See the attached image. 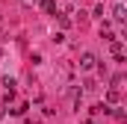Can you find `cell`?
<instances>
[{
	"label": "cell",
	"instance_id": "6da1fadb",
	"mask_svg": "<svg viewBox=\"0 0 127 124\" xmlns=\"http://www.w3.org/2000/svg\"><path fill=\"white\" fill-rule=\"evenodd\" d=\"M109 50H112L115 62H124V44H121L118 38H112V41H109Z\"/></svg>",
	"mask_w": 127,
	"mask_h": 124
},
{
	"label": "cell",
	"instance_id": "7a4b0ae2",
	"mask_svg": "<svg viewBox=\"0 0 127 124\" xmlns=\"http://www.w3.org/2000/svg\"><path fill=\"white\" fill-rule=\"evenodd\" d=\"M95 65H97L95 53H83V56H80V68H83V71H95Z\"/></svg>",
	"mask_w": 127,
	"mask_h": 124
},
{
	"label": "cell",
	"instance_id": "3957f363",
	"mask_svg": "<svg viewBox=\"0 0 127 124\" xmlns=\"http://www.w3.org/2000/svg\"><path fill=\"white\" fill-rule=\"evenodd\" d=\"M112 18H115L118 24H121V21L127 18V9H124V3H115V6H112Z\"/></svg>",
	"mask_w": 127,
	"mask_h": 124
},
{
	"label": "cell",
	"instance_id": "277c9868",
	"mask_svg": "<svg viewBox=\"0 0 127 124\" xmlns=\"http://www.w3.org/2000/svg\"><path fill=\"white\" fill-rule=\"evenodd\" d=\"M38 3H41V9L47 15H56V0H38Z\"/></svg>",
	"mask_w": 127,
	"mask_h": 124
},
{
	"label": "cell",
	"instance_id": "5b68a950",
	"mask_svg": "<svg viewBox=\"0 0 127 124\" xmlns=\"http://www.w3.org/2000/svg\"><path fill=\"white\" fill-rule=\"evenodd\" d=\"M118 100H121V92H118V89L112 86V89L106 92V103H118Z\"/></svg>",
	"mask_w": 127,
	"mask_h": 124
},
{
	"label": "cell",
	"instance_id": "8992f818",
	"mask_svg": "<svg viewBox=\"0 0 127 124\" xmlns=\"http://www.w3.org/2000/svg\"><path fill=\"white\" fill-rule=\"evenodd\" d=\"M59 27H62V30L71 27V18H68V15H59Z\"/></svg>",
	"mask_w": 127,
	"mask_h": 124
},
{
	"label": "cell",
	"instance_id": "52a82bcc",
	"mask_svg": "<svg viewBox=\"0 0 127 124\" xmlns=\"http://www.w3.org/2000/svg\"><path fill=\"white\" fill-rule=\"evenodd\" d=\"M109 112H112V115H115L118 121H124V118H127V112H124V109H109Z\"/></svg>",
	"mask_w": 127,
	"mask_h": 124
},
{
	"label": "cell",
	"instance_id": "ba28073f",
	"mask_svg": "<svg viewBox=\"0 0 127 124\" xmlns=\"http://www.w3.org/2000/svg\"><path fill=\"white\" fill-rule=\"evenodd\" d=\"M24 3H27V6H30V3H38V0H24Z\"/></svg>",
	"mask_w": 127,
	"mask_h": 124
},
{
	"label": "cell",
	"instance_id": "9c48e42d",
	"mask_svg": "<svg viewBox=\"0 0 127 124\" xmlns=\"http://www.w3.org/2000/svg\"><path fill=\"white\" fill-rule=\"evenodd\" d=\"M83 124H95V121H92V118H86V121H83Z\"/></svg>",
	"mask_w": 127,
	"mask_h": 124
}]
</instances>
